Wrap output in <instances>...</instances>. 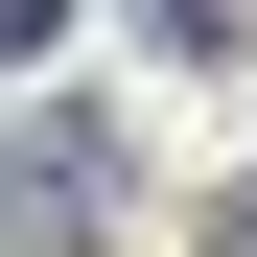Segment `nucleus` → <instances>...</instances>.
Wrapping results in <instances>:
<instances>
[{
    "label": "nucleus",
    "mask_w": 257,
    "mask_h": 257,
    "mask_svg": "<svg viewBox=\"0 0 257 257\" xmlns=\"http://www.w3.org/2000/svg\"><path fill=\"white\" fill-rule=\"evenodd\" d=\"M47 24H70V0H0V47H47Z\"/></svg>",
    "instance_id": "1"
},
{
    "label": "nucleus",
    "mask_w": 257,
    "mask_h": 257,
    "mask_svg": "<svg viewBox=\"0 0 257 257\" xmlns=\"http://www.w3.org/2000/svg\"><path fill=\"white\" fill-rule=\"evenodd\" d=\"M210 257H257V187H234V234H210Z\"/></svg>",
    "instance_id": "2"
}]
</instances>
